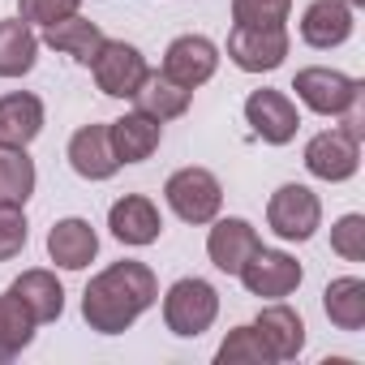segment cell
<instances>
[{
    "instance_id": "obj_17",
    "label": "cell",
    "mask_w": 365,
    "mask_h": 365,
    "mask_svg": "<svg viewBox=\"0 0 365 365\" xmlns=\"http://www.w3.org/2000/svg\"><path fill=\"white\" fill-rule=\"evenodd\" d=\"M99 254V232L91 228V220L82 215H69V220H56L52 232H48V258L61 267V271H86Z\"/></svg>"
},
{
    "instance_id": "obj_23",
    "label": "cell",
    "mask_w": 365,
    "mask_h": 365,
    "mask_svg": "<svg viewBox=\"0 0 365 365\" xmlns=\"http://www.w3.org/2000/svg\"><path fill=\"white\" fill-rule=\"evenodd\" d=\"M39 61V35L31 22L22 18H5L0 22V78L14 82V78H26Z\"/></svg>"
},
{
    "instance_id": "obj_22",
    "label": "cell",
    "mask_w": 365,
    "mask_h": 365,
    "mask_svg": "<svg viewBox=\"0 0 365 365\" xmlns=\"http://www.w3.org/2000/svg\"><path fill=\"white\" fill-rule=\"evenodd\" d=\"M9 292L31 309V318L43 327V322H56L61 314H65V288H61V279L52 275V271H43V267H35V271H22L14 284H9Z\"/></svg>"
},
{
    "instance_id": "obj_26",
    "label": "cell",
    "mask_w": 365,
    "mask_h": 365,
    "mask_svg": "<svg viewBox=\"0 0 365 365\" xmlns=\"http://www.w3.org/2000/svg\"><path fill=\"white\" fill-rule=\"evenodd\" d=\"M35 185H39V172H35V159L26 155V146H0V202L26 207Z\"/></svg>"
},
{
    "instance_id": "obj_27",
    "label": "cell",
    "mask_w": 365,
    "mask_h": 365,
    "mask_svg": "<svg viewBox=\"0 0 365 365\" xmlns=\"http://www.w3.org/2000/svg\"><path fill=\"white\" fill-rule=\"evenodd\" d=\"M215 361L220 365H271V352H267V344L258 339V331L250 322V327H232L224 335V344L215 348Z\"/></svg>"
},
{
    "instance_id": "obj_6",
    "label": "cell",
    "mask_w": 365,
    "mask_h": 365,
    "mask_svg": "<svg viewBox=\"0 0 365 365\" xmlns=\"http://www.w3.org/2000/svg\"><path fill=\"white\" fill-rule=\"evenodd\" d=\"M288 26H232L228 31V61L241 73H271L288 61Z\"/></svg>"
},
{
    "instance_id": "obj_7",
    "label": "cell",
    "mask_w": 365,
    "mask_h": 365,
    "mask_svg": "<svg viewBox=\"0 0 365 365\" xmlns=\"http://www.w3.org/2000/svg\"><path fill=\"white\" fill-rule=\"evenodd\" d=\"M91 73H95V86L108 95V99H133V91L142 86V78L150 73L146 56L125 43V39H103V48L95 52L91 61Z\"/></svg>"
},
{
    "instance_id": "obj_30",
    "label": "cell",
    "mask_w": 365,
    "mask_h": 365,
    "mask_svg": "<svg viewBox=\"0 0 365 365\" xmlns=\"http://www.w3.org/2000/svg\"><path fill=\"white\" fill-rule=\"evenodd\" d=\"M26 237H31V224H26V211L14 207V202H0V262H9L26 250Z\"/></svg>"
},
{
    "instance_id": "obj_32",
    "label": "cell",
    "mask_w": 365,
    "mask_h": 365,
    "mask_svg": "<svg viewBox=\"0 0 365 365\" xmlns=\"http://www.w3.org/2000/svg\"><path fill=\"white\" fill-rule=\"evenodd\" d=\"M335 120H339V129H344L348 138L365 142V86L356 91V99H352V103H348V108H344V112H339Z\"/></svg>"
},
{
    "instance_id": "obj_2",
    "label": "cell",
    "mask_w": 365,
    "mask_h": 365,
    "mask_svg": "<svg viewBox=\"0 0 365 365\" xmlns=\"http://www.w3.org/2000/svg\"><path fill=\"white\" fill-rule=\"evenodd\" d=\"M163 198L180 224H194V228H207L224 211V185L211 168H176L163 180Z\"/></svg>"
},
{
    "instance_id": "obj_13",
    "label": "cell",
    "mask_w": 365,
    "mask_h": 365,
    "mask_svg": "<svg viewBox=\"0 0 365 365\" xmlns=\"http://www.w3.org/2000/svg\"><path fill=\"white\" fill-rule=\"evenodd\" d=\"M258 245H262V237H258V228H254L250 220H241V215H215V220H211L207 258L215 262V271L237 275V271L250 262V254H254Z\"/></svg>"
},
{
    "instance_id": "obj_12",
    "label": "cell",
    "mask_w": 365,
    "mask_h": 365,
    "mask_svg": "<svg viewBox=\"0 0 365 365\" xmlns=\"http://www.w3.org/2000/svg\"><path fill=\"white\" fill-rule=\"evenodd\" d=\"M108 228H112V237L120 245L146 250V245H155L163 237V215L146 194H125V198H116L108 207Z\"/></svg>"
},
{
    "instance_id": "obj_15",
    "label": "cell",
    "mask_w": 365,
    "mask_h": 365,
    "mask_svg": "<svg viewBox=\"0 0 365 365\" xmlns=\"http://www.w3.org/2000/svg\"><path fill=\"white\" fill-rule=\"evenodd\" d=\"M254 331H258V339L267 344L271 361H297L301 348H305V318H301L292 305H284V301L262 305L258 318H254Z\"/></svg>"
},
{
    "instance_id": "obj_28",
    "label": "cell",
    "mask_w": 365,
    "mask_h": 365,
    "mask_svg": "<svg viewBox=\"0 0 365 365\" xmlns=\"http://www.w3.org/2000/svg\"><path fill=\"white\" fill-rule=\"evenodd\" d=\"M292 0H232V26H284Z\"/></svg>"
},
{
    "instance_id": "obj_20",
    "label": "cell",
    "mask_w": 365,
    "mask_h": 365,
    "mask_svg": "<svg viewBox=\"0 0 365 365\" xmlns=\"http://www.w3.org/2000/svg\"><path fill=\"white\" fill-rule=\"evenodd\" d=\"M108 138H112V150H116L120 168L125 163H146L163 142V125L142 116V112H125V116L108 120Z\"/></svg>"
},
{
    "instance_id": "obj_31",
    "label": "cell",
    "mask_w": 365,
    "mask_h": 365,
    "mask_svg": "<svg viewBox=\"0 0 365 365\" xmlns=\"http://www.w3.org/2000/svg\"><path fill=\"white\" fill-rule=\"evenodd\" d=\"M82 9V0H18V18L31 26H56Z\"/></svg>"
},
{
    "instance_id": "obj_4",
    "label": "cell",
    "mask_w": 365,
    "mask_h": 365,
    "mask_svg": "<svg viewBox=\"0 0 365 365\" xmlns=\"http://www.w3.org/2000/svg\"><path fill=\"white\" fill-rule=\"evenodd\" d=\"M267 228L288 241V245H305L314 241V232L322 228V198L309 190V185H297V180H288V185H279L267 202Z\"/></svg>"
},
{
    "instance_id": "obj_33",
    "label": "cell",
    "mask_w": 365,
    "mask_h": 365,
    "mask_svg": "<svg viewBox=\"0 0 365 365\" xmlns=\"http://www.w3.org/2000/svg\"><path fill=\"white\" fill-rule=\"evenodd\" d=\"M344 5H348V9H365V0H344Z\"/></svg>"
},
{
    "instance_id": "obj_1",
    "label": "cell",
    "mask_w": 365,
    "mask_h": 365,
    "mask_svg": "<svg viewBox=\"0 0 365 365\" xmlns=\"http://www.w3.org/2000/svg\"><path fill=\"white\" fill-rule=\"evenodd\" d=\"M159 301V279L146 262H112L99 275H91L86 292H82V318L91 331L99 335H120L129 331L150 305Z\"/></svg>"
},
{
    "instance_id": "obj_19",
    "label": "cell",
    "mask_w": 365,
    "mask_h": 365,
    "mask_svg": "<svg viewBox=\"0 0 365 365\" xmlns=\"http://www.w3.org/2000/svg\"><path fill=\"white\" fill-rule=\"evenodd\" d=\"M43 99L31 91H9L0 95V146H31L43 133Z\"/></svg>"
},
{
    "instance_id": "obj_10",
    "label": "cell",
    "mask_w": 365,
    "mask_h": 365,
    "mask_svg": "<svg viewBox=\"0 0 365 365\" xmlns=\"http://www.w3.org/2000/svg\"><path fill=\"white\" fill-rule=\"evenodd\" d=\"M245 125L267 146H288L301 129V112L284 91L262 86V91H250V99H245Z\"/></svg>"
},
{
    "instance_id": "obj_5",
    "label": "cell",
    "mask_w": 365,
    "mask_h": 365,
    "mask_svg": "<svg viewBox=\"0 0 365 365\" xmlns=\"http://www.w3.org/2000/svg\"><path fill=\"white\" fill-rule=\"evenodd\" d=\"M237 279H241L245 292L258 297V301H284V297H292V292L301 288L305 271H301V262H297L292 254L258 245V250L250 254V262L237 271Z\"/></svg>"
},
{
    "instance_id": "obj_3",
    "label": "cell",
    "mask_w": 365,
    "mask_h": 365,
    "mask_svg": "<svg viewBox=\"0 0 365 365\" xmlns=\"http://www.w3.org/2000/svg\"><path fill=\"white\" fill-rule=\"evenodd\" d=\"M215 318H220V292H215V284H207L198 275L176 279L163 292V327L180 339H198L202 331L215 327Z\"/></svg>"
},
{
    "instance_id": "obj_21",
    "label": "cell",
    "mask_w": 365,
    "mask_h": 365,
    "mask_svg": "<svg viewBox=\"0 0 365 365\" xmlns=\"http://www.w3.org/2000/svg\"><path fill=\"white\" fill-rule=\"evenodd\" d=\"M103 31H99V22H91V18H82V14H69L65 22H56V26H43V48H52V52H61V56H73L78 65H91L95 61V52L103 48Z\"/></svg>"
},
{
    "instance_id": "obj_11",
    "label": "cell",
    "mask_w": 365,
    "mask_h": 365,
    "mask_svg": "<svg viewBox=\"0 0 365 365\" xmlns=\"http://www.w3.org/2000/svg\"><path fill=\"white\" fill-rule=\"evenodd\" d=\"M215 69H220V43L207 35H176L163 52V73L190 91L207 86L215 78Z\"/></svg>"
},
{
    "instance_id": "obj_29",
    "label": "cell",
    "mask_w": 365,
    "mask_h": 365,
    "mask_svg": "<svg viewBox=\"0 0 365 365\" xmlns=\"http://www.w3.org/2000/svg\"><path fill=\"white\" fill-rule=\"evenodd\" d=\"M331 250L344 262H365V215H339L331 224Z\"/></svg>"
},
{
    "instance_id": "obj_24",
    "label": "cell",
    "mask_w": 365,
    "mask_h": 365,
    "mask_svg": "<svg viewBox=\"0 0 365 365\" xmlns=\"http://www.w3.org/2000/svg\"><path fill=\"white\" fill-rule=\"evenodd\" d=\"M322 314L331 318L335 331H348V335L361 331L365 327V279H356V275L331 279L322 292Z\"/></svg>"
},
{
    "instance_id": "obj_9",
    "label": "cell",
    "mask_w": 365,
    "mask_h": 365,
    "mask_svg": "<svg viewBox=\"0 0 365 365\" xmlns=\"http://www.w3.org/2000/svg\"><path fill=\"white\" fill-rule=\"evenodd\" d=\"M361 168V142L348 138L339 125L335 129H322L305 142V172L327 180V185H344V180H352Z\"/></svg>"
},
{
    "instance_id": "obj_16",
    "label": "cell",
    "mask_w": 365,
    "mask_h": 365,
    "mask_svg": "<svg viewBox=\"0 0 365 365\" xmlns=\"http://www.w3.org/2000/svg\"><path fill=\"white\" fill-rule=\"evenodd\" d=\"M69 168L82 176V180H112L120 172V159L112 150V138H108V125H82L73 138H69Z\"/></svg>"
},
{
    "instance_id": "obj_14",
    "label": "cell",
    "mask_w": 365,
    "mask_h": 365,
    "mask_svg": "<svg viewBox=\"0 0 365 365\" xmlns=\"http://www.w3.org/2000/svg\"><path fill=\"white\" fill-rule=\"evenodd\" d=\"M352 26H356V9H348L344 0H309L301 14V39L318 52L344 48L352 39Z\"/></svg>"
},
{
    "instance_id": "obj_18",
    "label": "cell",
    "mask_w": 365,
    "mask_h": 365,
    "mask_svg": "<svg viewBox=\"0 0 365 365\" xmlns=\"http://www.w3.org/2000/svg\"><path fill=\"white\" fill-rule=\"evenodd\" d=\"M190 103H194V91L180 86V82H172L163 69H150V73L142 78V86L133 91V112H142V116H150V120H159V125L185 116Z\"/></svg>"
},
{
    "instance_id": "obj_25",
    "label": "cell",
    "mask_w": 365,
    "mask_h": 365,
    "mask_svg": "<svg viewBox=\"0 0 365 365\" xmlns=\"http://www.w3.org/2000/svg\"><path fill=\"white\" fill-rule=\"evenodd\" d=\"M35 318L31 309L14 297V292H0V365L18 361L31 344H35Z\"/></svg>"
},
{
    "instance_id": "obj_8",
    "label": "cell",
    "mask_w": 365,
    "mask_h": 365,
    "mask_svg": "<svg viewBox=\"0 0 365 365\" xmlns=\"http://www.w3.org/2000/svg\"><path fill=\"white\" fill-rule=\"evenodd\" d=\"M365 82L361 78H348V73H339V69H327V65H309V69H297V78H292V91H297V99L309 108V112H318V116H339L352 99H356V91H361Z\"/></svg>"
}]
</instances>
